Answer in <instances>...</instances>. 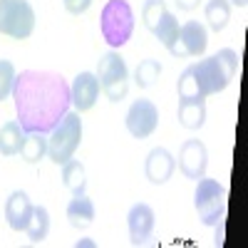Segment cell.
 I'll use <instances>...</instances> for the list:
<instances>
[{
	"label": "cell",
	"mask_w": 248,
	"mask_h": 248,
	"mask_svg": "<svg viewBox=\"0 0 248 248\" xmlns=\"http://www.w3.org/2000/svg\"><path fill=\"white\" fill-rule=\"evenodd\" d=\"M47 156V137L40 132H28L23 149H20V159L25 164H40Z\"/></svg>",
	"instance_id": "20"
},
{
	"label": "cell",
	"mask_w": 248,
	"mask_h": 248,
	"mask_svg": "<svg viewBox=\"0 0 248 248\" xmlns=\"http://www.w3.org/2000/svg\"><path fill=\"white\" fill-rule=\"evenodd\" d=\"M179 124L184 129H201L206 122V99L203 97H179V109H176Z\"/></svg>",
	"instance_id": "15"
},
{
	"label": "cell",
	"mask_w": 248,
	"mask_h": 248,
	"mask_svg": "<svg viewBox=\"0 0 248 248\" xmlns=\"http://www.w3.org/2000/svg\"><path fill=\"white\" fill-rule=\"evenodd\" d=\"M25 233L32 243H43L47 238V233H50V214H47L45 206H35L32 209V216L25 226Z\"/></svg>",
	"instance_id": "21"
},
{
	"label": "cell",
	"mask_w": 248,
	"mask_h": 248,
	"mask_svg": "<svg viewBox=\"0 0 248 248\" xmlns=\"http://www.w3.org/2000/svg\"><path fill=\"white\" fill-rule=\"evenodd\" d=\"M206 45H209V32L201 23L196 20H189L186 25L179 28L174 43L169 45V52L174 57H199L206 52Z\"/></svg>",
	"instance_id": "8"
},
{
	"label": "cell",
	"mask_w": 248,
	"mask_h": 248,
	"mask_svg": "<svg viewBox=\"0 0 248 248\" xmlns=\"http://www.w3.org/2000/svg\"><path fill=\"white\" fill-rule=\"evenodd\" d=\"M32 201L25 191H13L5 201V218L13 231H25V226L32 216Z\"/></svg>",
	"instance_id": "14"
},
{
	"label": "cell",
	"mask_w": 248,
	"mask_h": 248,
	"mask_svg": "<svg viewBox=\"0 0 248 248\" xmlns=\"http://www.w3.org/2000/svg\"><path fill=\"white\" fill-rule=\"evenodd\" d=\"M82 141V119L79 112H67L55 127L50 129L47 137V156L52 164L62 167L65 161H70Z\"/></svg>",
	"instance_id": "4"
},
{
	"label": "cell",
	"mask_w": 248,
	"mask_h": 248,
	"mask_svg": "<svg viewBox=\"0 0 248 248\" xmlns=\"http://www.w3.org/2000/svg\"><path fill=\"white\" fill-rule=\"evenodd\" d=\"M189 70L199 85L201 97H211L229 87V82L238 70V55L231 47H223L216 55L196 62V65H189Z\"/></svg>",
	"instance_id": "2"
},
{
	"label": "cell",
	"mask_w": 248,
	"mask_h": 248,
	"mask_svg": "<svg viewBox=\"0 0 248 248\" xmlns=\"http://www.w3.org/2000/svg\"><path fill=\"white\" fill-rule=\"evenodd\" d=\"M124 124H127V132L134 139H147L156 132L159 124V109L154 102L149 99H137L132 102V107L127 109V117H124Z\"/></svg>",
	"instance_id": "9"
},
{
	"label": "cell",
	"mask_w": 248,
	"mask_h": 248,
	"mask_svg": "<svg viewBox=\"0 0 248 248\" xmlns=\"http://www.w3.org/2000/svg\"><path fill=\"white\" fill-rule=\"evenodd\" d=\"M62 3H65L67 13H72V15H82V13H87V10H90L92 0H62Z\"/></svg>",
	"instance_id": "26"
},
{
	"label": "cell",
	"mask_w": 248,
	"mask_h": 248,
	"mask_svg": "<svg viewBox=\"0 0 248 248\" xmlns=\"http://www.w3.org/2000/svg\"><path fill=\"white\" fill-rule=\"evenodd\" d=\"M194 206L203 226H218L226 216V189L216 179L201 176L196 181Z\"/></svg>",
	"instance_id": "6"
},
{
	"label": "cell",
	"mask_w": 248,
	"mask_h": 248,
	"mask_svg": "<svg viewBox=\"0 0 248 248\" xmlns=\"http://www.w3.org/2000/svg\"><path fill=\"white\" fill-rule=\"evenodd\" d=\"M174 3H176V8H179V10L191 13V10H196V8L201 5V0H174Z\"/></svg>",
	"instance_id": "27"
},
{
	"label": "cell",
	"mask_w": 248,
	"mask_h": 248,
	"mask_svg": "<svg viewBox=\"0 0 248 248\" xmlns=\"http://www.w3.org/2000/svg\"><path fill=\"white\" fill-rule=\"evenodd\" d=\"M203 17H206V25L214 32H221L231 20V3L229 0H209L203 8Z\"/></svg>",
	"instance_id": "19"
},
{
	"label": "cell",
	"mask_w": 248,
	"mask_h": 248,
	"mask_svg": "<svg viewBox=\"0 0 248 248\" xmlns=\"http://www.w3.org/2000/svg\"><path fill=\"white\" fill-rule=\"evenodd\" d=\"M164 15H167V3H164V0H147L141 8V20H144V25H147V30H154Z\"/></svg>",
	"instance_id": "24"
},
{
	"label": "cell",
	"mask_w": 248,
	"mask_h": 248,
	"mask_svg": "<svg viewBox=\"0 0 248 248\" xmlns=\"http://www.w3.org/2000/svg\"><path fill=\"white\" fill-rule=\"evenodd\" d=\"M79 246H94V241H90V238H82V241H77V248Z\"/></svg>",
	"instance_id": "28"
},
{
	"label": "cell",
	"mask_w": 248,
	"mask_h": 248,
	"mask_svg": "<svg viewBox=\"0 0 248 248\" xmlns=\"http://www.w3.org/2000/svg\"><path fill=\"white\" fill-rule=\"evenodd\" d=\"M179 169L186 179L199 181L201 176H206L209 169V152H206V144L199 139H186L179 149Z\"/></svg>",
	"instance_id": "10"
},
{
	"label": "cell",
	"mask_w": 248,
	"mask_h": 248,
	"mask_svg": "<svg viewBox=\"0 0 248 248\" xmlns=\"http://www.w3.org/2000/svg\"><path fill=\"white\" fill-rule=\"evenodd\" d=\"M233 5H238L241 10H246V5H248V0H233Z\"/></svg>",
	"instance_id": "29"
},
{
	"label": "cell",
	"mask_w": 248,
	"mask_h": 248,
	"mask_svg": "<svg viewBox=\"0 0 248 248\" xmlns=\"http://www.w3.org/2000/svg\"><path fill=\"white\" fill-rule=\"evenodd\" d=\"M25 129L17 119L5 122L0 127V154L3 156H17L20 149H23V141H25Z\"/></svg>",
	"instance_id": "17"
},
{
	"label": "cell",
	"mask_w": 248,
	"mask_h": 248,
	"mask_svg": "<svg viewBox=\"0 0 248 248\" xmlns=\"http://www.w3.org/2000/svg\"><path fill=\"white\" fill-rule=\"evenodd\" d=\"M159 77H161V65H159V60H152V57L141 60L134 70V79L141 90H149L152 85H156Z\"/></svg>",
	"instance_id": "22"
},
{
	"label": "cell",
	"mask_w": 248,
	"mask_h": 248,
	"mask_svg": "<svg viewBox=\"0 0 248 248\" xmlns=\"http://www.w3.org/2000/svg\"><path fill=\"white\" fill-rule=\"evenodd\" d=\"M13 99L23 129L40 134H47L72 105L67 79L50 70H23L15 77Z\"/></svg>",
	"instance_id": "1"
},
{
	"label": "cell",
	"mask_w": 248,
	"mask_h": 248,
	"mask_svg": "<svg viewBox=\"0 0 248 248\" xmlns=\"http://www.w3.org/2000/svg\"><path fill=\"white\" fill-rule=\"evenodd\" d=\"M176 169V159L169 149L164 147H154L149 154H147V164H144V174H147V179L154 184V186H161L167 184L171 179Z\"/></svg>",
	"instance_id": "13"
},
{
	"label": "cell",
	"mask_w": 248,
	"mask_h": 248,
	"mask_svg": "<svg viewBox=\"0 0 248 248\" xmlns=\"http://www.w3.org/2000/svg\"><path fill=\"white\" fill-rule=\"evenodd\" d=\"M35 30V10L28 0H0V35L28 40Z\"/></svg>",
	"instance_id": "7"
},
{
	"label": "cell",
	"mask_w": 248,
	"mask_h": 248,
	"mask_svg": "<svg viewBox=\"0 0 248 248\" xmlns=\"http://www.w3.org/2000/svg\"><path fill=\"white\" fill-rule=\"evenodd\" d=\"M15 65L10 60H0V102L13 97V87H15Z\"/></svg>",
	"instance_id": "25"
},
{
	"label": "cell",
	"mask_w": 248,
	"mask_h": 248,
	"mask_svg": "<svg viewBox=\"0 0 248 248\" xmlns=\"http://www.w3.org/2000/svg\"><path fill=\"white\" fill-rule=\"evenodd\" d=\"M154 35H156V40L169 50V45L174 43V37H176V32H179V20H176V15L174 13H169L167 10V15H164L159 23H156V28L152 30Z\"/></svg>",
	"instance_id": "23"
},
{
	"label": "cell",
	"mask_w": 248,
	"mask_h": 248,
	"mask_svg": "<svg viewBox=\"0 0 248 248\" xmlns=\"http://www.w3.org/2000/svg\"><path fill=\"white\" fill-rule=\"evenodd\" d=\"M99 30L112 50H119L129 43L134 32V13L127 0H107L99 15Z\"/></svg>",
	"instance_id": "3"
},
{
	"label": "cell",
	"mask_w": 248,
	"mask_h": 248,
	"mask_svg": "<svg viewBox=\"0 0 248 248\" xmlns=\"http://www.w3.org/2000/svg\"><path fill=\"white\" fill-rule=\"evenodd\" d=\"M99 79L92 72H79L75 77V82L70 85V97H72V105L77 112H87L94 107V102L99 97Z\"/></svg>",
	"instance_id": "12"
},
{
	"label": "cell",
	"mask_w": 248,
	"mask_h": 248,
	"mask_svg": "<svg viewBox=\"0 0 248 248\" xmlns=\"http://www.w3.org/2000/svg\"><path fill=\"white\" fill-rule=\"evenodd\" d=\"M62 184L67 186V189L75 194H85L87 189V169H85V164L77 161V159H70L62 164Z\"/></svg>",
	"instance_id": "18"
},
{
	"label": "cell",
	"mask_w": 248,
	"mask_h": 248,
	"mask_svg": "<svg viewBox=\"0 0 248 248\" xmlns=\"http://www.w3.org/2000/svg\"><path fill=\"white\" fill-rule=\"evenodd\" d=\"M97 79L99 87L105 90V94L109 97V102H122L129 92V70L127 62L117 50H109L99 57L97 65Z\"/></svg>",
	"instance_id": "5"
},
{
	"label": "cell",
	"mask_w": 248,
	"mask_h": 248,
	"mask_svg": "<svg viewBox=\"0 0 248 248\" xmlns=\"http://www.w3.org/2000/svg\"><path fill=\"white\" fill-rule=\"evenodd\" d=\"M67 221L72 229H87L94 221V203L87 194H75L72 201L67 203Z\"/></svg>",
	"instance_id": "16"
},
{
	"label": "cell",
	"mask_w": 248,
	"mask_h": 248,
	"mask_svg": "<svg viewBox=\"0 0 248 248\" xmlns=\"http://www.w3.org/2000/svg\"><path fill=\"white\" fill-rule=\"evenodd\" d=\"M154 223H156V216H154V209L149 203H134L129 214H127V226H129V238L134 246H144L149 238H152V231H154Z\"/></svg>",
	"instance_id": "11"
}]
</instances>
